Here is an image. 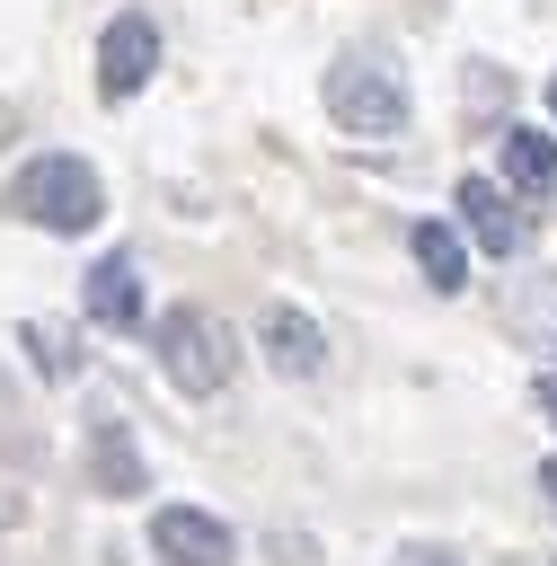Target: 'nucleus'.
Here are the masks:
<instances>
[{"instance_id":"nucleus-6","label":"nucleus","mask_w":557,"mask_h":566,"mask_svg":"<svg viewBox=\"0 0 557 566\" xmlns=\"http://www.w3.org/2000/svg\"><path fill=\"white\" fill-rule=\"evenodd\" d=\"M80 310H88V327H115V336H133L141 318H150V301H141V265L115 248V256H97L88 274H80Z\"/></svg>"},{"instance_id":"nucleus-4","label":"nucleus","mask_w":557,"mask_h":566,"mask_svg":"<svg viewBox=\"0 0 557 566\" xmlns=\"http://www.w3.org/2000/svg\"><path fill=\"white\" fill-rule=\"evenodd\" d=\"M150 71H159V27H150L141 9H115L106 35H97V97L124 106V97L150 88Z\"/></svg>"},{"instance_id":"nucleus-15","label":"nucleus","mask_w":557,"mask_h":566,"mask_svg":"<svg viewBox=\"0 0 557 566\" xmlns=\"http://www.w3.org/2000/svg\"><path fill=\"white\" fill-rule=\"evenodd\" d=\"M389 566H460V557H442V548H398Z\"/></svg>"},{"instance_id":"nucleus-7","label":"nucleus","mask_w":557,"mask_h":566,"mask_svg":"<svg viewBox=\"0 0 557 566\" xmlns=\"http://www.w3.org/2000/svg\"><path fill=\"white\" fill-rule=\"evenodd\" d=\"M256 336H265V363H274L283 380H318V371H327V327H318L309 310H292V301H274Z\"/></svg>"},{"instance_id":"nucleus-14","label":"nucleus","mask_w":557,"mask_h":566,"mask_svg":"<svg viewBox=\"0 0 557 566\" xmlns=\"http://www.w3.org/2000/svg\"><path fill=\"white\" fill-rule=\"evenodd\" d=\"M530 398H539V416L557 424V371H539V380H530Z\"/></svg>"},{"instance_id":"nucleus-8","label":"nucleus","mask_w":557,"mask_h":566,"mask_svg":"<svg viewBox=\"0 0 557 566\" xmlns=\"http://www.w3.org/2000/svg\"><path fill=\"white\" fill-rule=\"evenodd\" d=\"M451 203H460V230H469L486 256H513V248H522V212H513V195H504L495 177H460Z\"/></svg>"},{"instance_id":"nucleus-17","label":"nucleus","mask_w":557,"mask_h":566,"mask_svg":"<svg viewBox=\"0 0 557 566\" xmlns=\"http://www.w3.org/2000/svg\"><path fill=\"white\" fill-rule=\"evenodd\" d=\"M548 115H557V88H548Z\"/></svg>"},{"instance_id":"nucleus-2","label":"nucleus","mask_w":557,"mask_h":566,"mask_svg":"<svg viewBox=\"0 0 557 566\" xmlns=\"http://www.w3.org/2000/svg\"><path fill=\"white\" fill-rule=\"evenodd\" d=\"M150 345H159L168 389H186V398H221V389L239 380V345H230V327H221L212 310H195V301L159 310V318H150Z\"/></svg>"},{"instance_id":"nucleus-11","label":"nucleus","mask_w":557,"mask_h":566,"mask_svg":"<svg viewBox=\"0 0 557 566\" xmlns=\"http://www.w3.org/2000/svg\"><path fill=\"white\" fill-rule=\"evenodd\" d=\"M88 469H97V495H141L150 486V469H141V442L106 416V424H88Z\"/></svg>"},{"instance_id":"nucleus-12","label":"nucleus","mask_w":557,"mask_h":566,"mask_svg":"<svg viewBox=\"0 0 557 566\" xmlns=\"http://www.w3.org/2000/svg\"><path fill=\"white\" fill-rule=\"evenodd\" d=\"M504 318H513L530 345H548V354H557V274H548V265H539V274H513Z\"/></svg>"},{"instance_id":"nucleus-10","label":"nucleus","mask_w":557,"mask_h":566,"mask_svg":"<svg viewBox=\"0 0 557 566\" xmlns=\"http://www.w3.org/2000/svg\"><path fill=\"white\" fill-rule=\"evenodd\" d=\"M407 256H416V274H424L433 292H460V283H469V239H460L451 221H407Z\"/></svg>"},{"instance_id":"nucleus-3","label":"nucleus","mask_w":557,"mask_h":566,"mask_svg":"<svg viewBox=\"0 0 557 566\" xmlns=\"http://www.w3.org/2000/svg\"><path fill=\"white\" fill-rule=\"evenodd\" d=\"M318 97H327V124L354 133V142H398V133H407V80L380 71V62H362V53L327 62Z\"/></svg>"},{"instance_id":"nucleus-16","label":"nucleus","mask_w":557,"mask_h":566,"mask_svg":"<svg viewBox=\"0 0 557 566\" xmlns=\"http://www.w3.org/2000/svg\"><path fill=\"white\" fill-rule=\"evenodd\" d=\"M539 504L557 513V460H539Z\"/></svg>"},{"instance_id":"nucleus-13","label":"nucleus","mask_w":557,"mask_h":566,"mask_svg":"<svg viewBox=\"0 0 557 566\" xmlns=\"http://www.w3.org/2000/svg\"><path fill=\"white\" fill-rule=\"evenodd\" d=\"M18 345H27V363H35L44 380H71V371H80V345H71V327H53V318H27Z\"/></svg>"},{"instance_id":"nucleus-1","label":"nucleus","mask_w":557,"mask_h":566,"mask_svg":"<svg viewBox=\"0 0 557 566\" xmlns=\"http://www.w3.org/2000/svg\"><path fill=\"white\" fill-rule=\"evenodd\" d=\"M9 221H27V230H53V239H80V230H97V212H106V186H97V168L80 159V150H44V159H27L18 177H9Z\"/></svg>"},{"instance_id":"nucleus-9","label":"nucleus","mask_w":557,"mask_h":566,"mask_svg":"<svg viewBox=\"0 0 557 566\" xmlns=\"http://www.w3.org/2000/svg\"><path fill=\"white\" fill-rule=\"evenodd\" d=\"M504 195H557V133L504 124Z\"/></svg>"},{"instance_id":"nucleus-5","label":"nucleus","mask_w":557,"mask_h":566,"mask_svg":"<svg viewBox=\"0 0 557 566\" xmlns=\"http://www.w3.org/2000/svg\"><path fill=\"white\" fill-rule=\"evenodd\" d=\"M150 557H159V566H239V539H230V522L203 513V504H159V513H150Z\"/></svg>"}]
</instances>
